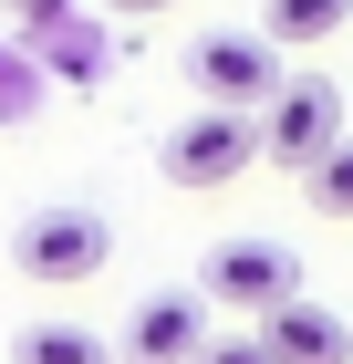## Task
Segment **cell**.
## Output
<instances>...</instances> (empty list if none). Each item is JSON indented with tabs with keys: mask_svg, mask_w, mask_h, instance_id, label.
<instances>
[{
	"mask_svg": "<svg viewBox=\"0 0 353 364\" xmlns=\"http://www.w3.org/2000/svg\"><path fill=\"white\" fill-rule=\"evenodd\" d=\"M114 260V219L104 208H31L11 229V271L42 281V291H73V281H104Z\"/></svg>",
	"mask_w": 353,
	"mask_h": 364,
	"instance_id": "6da1fadb",
	"label": "cell"
},
{
	"mask_svg": "<svg viewBox=\"0 0 353 364\" xmlns=\"http://www.w3.org/2000/svg\"><path fill=\"white\" fill-rule=\"evenodd\" d=\"M188 84H197V105L271 114L291 73H281V42H271V31H197V42H188Z\"/></svg>",
	"mask_w": 353,
	"mask_h": 364,
	"instance_id": "7a4b0ae2",
	"label": "cell"
},
{
	"mask_svg": "<svg viewBox=\"0 0 353 364\" xmlns=\"http://www.w3.org/2000/svg\"><path fill=\"white\" fill-rule=\"evenodd\" d=\"M197 291L218 312H249V323H271L281 302H301V250L291 240H218L197 260Z\"/></svg>",
	"mask_w": 353,
	"mask_h": 364,
	"instance_id": "3957f363",
	"label": "cell"
},
{
	"mask_svg": "<svg viewBox=\"0 0 353 364\" xmlns=\"http://www.w3.org/2000/svg\"><path fill=\"white\" fill-rule=\"evenodd\" d=\"M177 188H229V177H249L260 167V114H229V105H208V114H177V136H166V156H156Z\"/></svg>",
	"mask_w": 353,
	"mask_h": 364,
	"instance_id": "277c9868",
	"label": "cell"
},
{
	"mask_svg": "<svg viewBox=\"0 0 353 364\" xmlns=\"http://www.w3.org/2000/svg\"><path fill=\"white\" fill-rule=\"evenodd\" d=\"M332 136H343V94H332L322 73H291V84H281V105L260 114V156H271V167H291V177L322 167Z\"/></svg>",
	"mask_w": 353,
	"mask_h": 364,
	"instance_id": "5b68a950",
	"label": "cell"
},
{
	"mask_svg": "<svg viewBox=\"0 0 353 364\" xmlns=\"http://www.w3.org/2000/svg\"><path fill=\"white\" fill-rule=\"evenodd\" d=\"M208 343V291H146L125 312V364H197Z\"/></svg>",
	"mask_w": 353,
	"mask_h": 364,
	"instance_id": "8992f818",
	"label": "cell"
},
{
	"mask_svg": "<svg viewBox=\"0 0 353 364\" xmlns=\"http://www.w3.org/2000/svg\"><path fill=\"white\" fill-rule=\"evenodd\" d=\"M260 333H271L281 364H353V323H343L332 302H312V291H301V302H281Z\"/></svg>",
	"mask_w": 353,
	"mask_h": 364,
	"instance_id": "52a82bcc",
	"label": "cell"
},
{
	"mask_svg": "<svg viewBox=\"0 0 353 364\" xmlns=\"http://www.w3.org/2000/svg\"><path fill=\"white\" fill-rule=\"evenodd\" d=\"M21 42H31L42 63H53L63 84H104V73H114V42H104L94 21H73V11H53V21H31Z\"/></svg>",
	"mask_w": 353,
	"mask_h": 364,
	"instance_id": "ba28073f",
	"label": "cell"
},
{
	"mask_svg": "<svg viewBox=\"0 0 353 364\" xmlns=\"http://www.w3.org/2000/svg\"><path fill=\"white\" fill-rule=\"evenodd\" d=\"M11 364H114V343L83 333V323H21L11 333Z\"/></svg>",
	"mask_w": 353,
	"mask_h": 364,
	"instance_id": "9c48e42d",
	"label": "cell"
},
{
	"mask_svg": "<svg viewBox=\"0 0 353 364\" xmlns=\"http://www.w3.org/2000/svg\"><path fill=\"white\" fill-rule=\"evenodd\" d=\"M343 21H353V0H271V11H260V31H271L281 53H291V42H332Z\"/></svg>",
	"mask_w": 353,
	"mask_h": 364,
	"instance_id": "30bf717a",
	"label": "cell"
},
{
	"mask_svg": "<svg viewBox=\"0 0 353 364\" xmlns=\"http://www.w3.org/2000/svg\"><path fill=\"white\" fill-rule=\"evenodd\" d=\"M301 198H312L322 219H353V125H343V136L322 146V167L301 177Z\"/></svg>",
	"mask_w": 353,
	"mask_h": 364,
	"instance_id": "8fae6325",
	"label": "cell"
},
{
	"mask_svg": "<svg viewBox=\"0 0 353 364\" xmlns=\"http://www.w3.org/2000/svg\"><path fill=\"white\" fill-rule=\"evenodd\" d=\"M31 105H42V73H31L21 53H0V125H21Z\"/></svg>",
	"mask_w": 353,
	"mask_h": 364,
	"instance_id": "7c38bea8",
	"label": "cell"
},
{
	"mask_svg": "<svg viewBox=\"0 0 353 364\" xmlns=\"http://www.w3.org/2000/svg\"><path fill=\"white\" fill-rule=\"evenodd\" d=\"M197 364H281V354H271V333L249 323V333H218V343H208V354H197Z\"/></svg>",
	"mask_w": 353,
	"mask_h": 364,
	"instance_id": "4fadbf2b",
	"label": "cell"
},
{
	"mask_svg": "<svg viewBox=\"0 0 353 364\" xmlns=\"http://www.w3.org/2000/svg\"><path fill=\"white\" fill-rule=\"evenodd\" d=\"M0 11H11V21L31 31V21H53V11H73V0H0Z\"/></svg>",
	"mask_w": 353,
	"mask_h": 364,
	"instance_id": "5bb4252c",
	"label": "cell"
},
{
	"mask_svg": "<svg viewBox=\"0 0 353 364\" xmlns=\"http://www.w3.org/2000/svg\"><path fill=\"white\" fill-rule=\"evenodd\" d=\"M114 21H146V11H177V0H104Z\"/></svg>",
	"mask_w": 353,
	"mask_h": 364,
	"instance_id": "9a60e30c",
	"label": "cell"
},
{
	"mask_svg": "<svg viewBox=\"0 0 353 364\" xmlns=\"http://www.w3.org/2000/svg\"><path fill=\"white\" fill-rule=\"evenodd\" d=\"M0 53H11V21H0Z\"/></svg>",
	"mask_w": 353,
	"mask_h": 364,
	"instance_id": "2e32d148",
	"label": "cell"
}]
</instances>
